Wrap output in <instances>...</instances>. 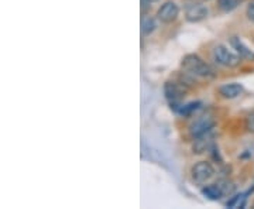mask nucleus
Listing matches in <instances>:
<instances>
[{
	"label": "nucleus",
	"instance_id": "5",
	"mask_svg": "<svg viewBox=\"0 0 254 209\" xmlns=\"http://www.w3.org/2000/svg\"><path fill=\"white\" fill-rule=\"evenodd\" d=\"M164 93L167 100L171 103V106L180 108V102L185 96V89L182 88L181 85H178L177 82H165L164 85Z\"/></svg>",
	"mask_w": 254,
	"mask_h": 209
},
{
	"label": "nucleus",
	"instance_id": "15",
	"mask_svg": "<svg viewBox=\"0 0 254 209\" xmlns=\"http://www.w3.org/2000/svg\"><path fill=\"white\" fill-rule=\"evenodd\" d=\"M246 129L249 132L254 133V112H252L247 118H246Z\"/></svg>",
	"mask_w": 254,
	"mask_h": 209
},
{
	"label": "nucleus",
	"instance_id": "6",
	"mask_svg": "<svg viewBox=\"0 0 254 209\" xmlns=\"http://www.w3.org/2000/svg\"><path fill=\"white\" fill-rule=\"evenodd\" d=\"M178 16H180V7L174 1H165L163 6L158 9V11H157L158 20L161 23H165V24L175 21L178 18Z\"/></svg>",
	"mask_w": 254,
	"mask_h": 209
},
{
	"label": "nucleus",
	"instance_id": "9",
	"mask_svg": "<svg viewBox=\"0 0 254 209\" xmlns=\"http://www.w3.org/2000/svg\"><path fill=\"white\" fill-rule=\"evenodd\" d=\"M243 92V86L237 82H232V83H226L223 86L219 88V93L225 98V99H235L240 93Z\"/></svg>",
	"mask_w": 254,
	"mask_h": 209
},
{
	"label": "nucleus",
	"instance_id": "2",
	"mask_svg": "<svg viewBox=\"0 0 254 209\" xmlns=\"http://www.w3.org/2000/svg\"><path fill=\"white\" fill-rule=\"evenodd\" d=\"M212 55H213V60L215 63H218L219 65H223V67H227V68H235L237 65L242 63V57L237 54V53H233L230 51L227 47L219 44L213 48L212 51Z\"/></svg>",
	"mask_w": 254,
	"mask_h": 209
},
{
	"label": "nucleus",
	"instance_id": "17",
	"mask_svg": "<svg viewBox=\"0 0 254 209\" xmlns=\"http://www.w3.org/2000/svg\"><path fill=\"white\" fill-rule=\"evenodd\" d=\"M153 1H155V0H141V3H143V4H151V3H153Z\"/></svg>",
	"mask_w": 254,
	"mask_h": 209
},
{
	"label": "nucleus",
	"instance_id": "3",
	"mask_svg": "<svg viewBox=\"0 0 254 209\" xmlns=\"http://www.w3.org/2000/svg\"><path fill=\"white\" fill-rule=\"evenodd\" d=\"M190 174H192V180L196 184H203V182L209 181L213 177L215 168L208 161H199V163H196L192 167Z\"/></svg>",
	"mask_w": 254,
	"mask_h": 209
},
{
	"label": "nucleus",
	"instance_id": "10",
	"mask_svg": "<svg viewBox=\"0 0 254 209\" xmlns=\"http://www.w3.org/2000/svg\"><path fill=\"white\" fill-rule=\"evenodd\" d=\"M202 194L210 201H218L220 200L222 197H225V190H223V187H222V182H218V184L206 185V187L202 190Z\"/></svg>",
	"mask_w": 254,
	"mask_h": 209
},
{
	"label": "nucleus",
	"instance_id": "11",
	"mask_svg": "<svg viewBox=\"0 0 254 209\" xmlns=\"http://www.w3.org/2000/svg\"><path fill=\"white\" fill-rule=\"evenodd\" d=\"M246 201H247V192H242V194H236L233 195L230 200L226 202L227 208L237 209V208H245Z\"/></svg>",
	"mask_w": 254,
	"mask_h": 209
},
{
	"label": "nucleus",
	"instance_id": "13",
	"mask_svg": "<svg viewBox=\"0 0 254 209\" xmlns=\"http://www.w3.org/2000/svg\"><path fill=\"white\" fill-rule=\"evenodd\" d=\"M200 108V102H190V103H187V105H182L178 108V112L181 113L182 116H190L193 112H196V110Z\"/></svg>",
	"mask_w": 254,
	"mask_h": 209
},
{
	"label": "nucleus",
	"instance_id": "12",
	"mask_svg": "<svg viewBox=\"0 0 254 209\" xmlns=\"http://www.w3.org/2000/svg\"><path fill=\"white\" fill-rule=\"evenodd\" d=\"M242 1L243 0H218V6L222 11L229 13V11H233L235 9H237Z\"/></svg>",
	"mask_w": 254,
	"mask_h": 209
},
{
	"label": "nucleus",
	"instance_id": "16",
	"mask_svg": "<svg viewBox=\"0 0 254 209\" xmlns=\"http://www.w3.org/2000/svg\"><path fill=\"white\" fill-rule=\"evenodd\" d=\"M246 14H247V18L254 23V0H252V1L249 3L247 10H246Z\"/></svg>",
	"mask_w": 254,
	"mask_h": 209
},
{
	"label": "nucleus",
	"instance_id": "8",
	"mask_svg": "<svg viewBox=\"0 0 254 209\" xmlns=\"http://www.w3.org/2000/svg\"><path fill=\"white\" fill-rule=\"evenodd\" d=\"M230 44L232 47L236 50V53L240 57H242V60H247V61H254V51H252L249 47L246 46L245 43L239 38V37H232V40H230Z\"/></svg>",
	"mask_w": 254,
	"mask_h": 209
},
{
	"label": "nucleus",
	"instance_id": "14",
	"mask_svg": "<svg viewBox=\"0 0 254 209\" xmlns=\"http://www.w3.org/2000/svg\"><path fill=\"white\" fill-rule=\"evenodd\" d=\"M155 28H157V23H155L154 18L153 17L143 18V21H141V31H143V34H144V36H150V34L154 31Z\"/></svg>",
	"mask_w": 254,
	"mask_h": 209
},
{
	"label": "nucleus",
	"instance_id": "7",
	"mask_svg": "<svg viewBox=\"0 0 254 209\" xmlns=\"http://www.w3.org/2000/svg\"><path fill=\"white\" fill-rule=\"evenodd\" d=\"M208 13L209 10L205 4L192 3V4H188L187 9H185V17L190 23H198V21H202V20L208 17Z\"/></svg>",
	"mask_w": 254,
	"mask_h": 209
},
{
	"label": "nucleus",
	"instance_id": "1",
	"mask_svg": "<svg viewBox=\"0 0 254 209\" xmlns=\"http://www.w3.org/2000/svg\"><path fill=\"white\" fill-rule=\"evenodd\" d=\"M181 67L185 72L195 75V76H200V78H213L216 75L215 70L196 54L185 55L182 58Z\"/></svg>",
	"mask_w": 254,
	"mask_h": 209
},
{
	"label": "nucleus",
	"instance_id": "4",
	"mask_svg": "<svg viewBox=\"0 0 254 209\" xmlns=\"http://www.w3.org/2000/svg\"><path fill=\"white\" fill-rule=\"evenodd\" d=\"M213 128H215V120L213 119L209 118V116H200L192 123L190 133L193 139H198V137L210 133Z\"/></svg>",
	"mask_w": 254,
	"mask_h": 209
}]
</instances>
